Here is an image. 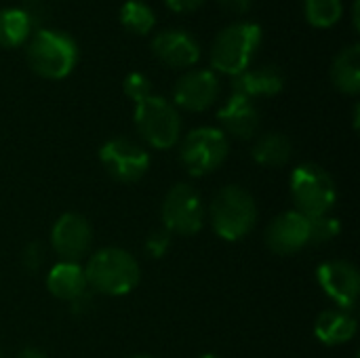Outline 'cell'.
Here are the masks:
<instances>
[{"label":"cell","instance_id":"6da1fadb","mask_svg":"<svg viewBox=\"0 0 360 358\" xmlns=\"http://www.w3.org/2000/svg\"><path fill=\"white\" fill-rule=\"evenodd\" d=\"M139 276L141 272L137 260L129 251L118 247H108L97 251L84 268L86 287H91L101 295H112V298L131 293L137 287Z\"/></svg>","mask_w":360,"mask_h":358},{"label":"cell","instance_id":"7a4b0ae2","mask_svg":"<svg viewBox=\"0 0 360 358\" xmlns=\"http://www.w3.org/2000/svg\"><path fill=\"white\" fill-rule=\"evenodd\" d=\"M262 44V27L251 21L232 23L217 34L211 46V65L213 70L238 76L249 70L257 49Z\"/></svg>","mask_w":360,"mask_h":358},{"label":"cell","instance_id":"3957f363","mask_svg":"<svg viewBox=\"0 0 360 358\" xmlns=\"http://www.w3.org/2000/svg\"><path fill=\"white\" fill-rule=\"evenodd\" d=\"M257 222V207L253 196L240 186L221 188L211 203V226L224 241L245 238Z\"/></svg>","mask_w":360,"mask_h":358},{"label":"cell","instance_id":"277c9868","mask_svg":"<svg viewBox=\"0 0 360 358\" xmlns=\"http://www.w3.org/2000/svg\"><path fill=\"white\" fill-rule=\"evenodd\" d=\"M25 55H27L30 68L38 76L59 80V78H65L74 70L76 59H78V49H76V42L63 32L38 30L30 38Z\"/></svg>","mask_w":360,"mask_h":358},{"label":"cell","instance_id":"5b68a950","mask_svg":"<svg viewBox=\"0 0 360 358\" xmlns=\"http://www.w3.org/2000/svg\"><path fill=\"white\" fill-rule=\"evenodd\" d=\"M291 196L297 211L306 217L329 215L338 200L333 177L319 165L306 162L291 173Z\"/></svg>","mask_w":360,"mask_h":358},{"label":"cell","instance_id":"8992f818","mask_svg":"<svg viewBox=\"0 0 360 358\" xmlns=\"http://www.w3.org/2000/svg\"><path fill=\"white\" fill-rule=\"evenodd\" d=\"M135 127L146 143L156 150H169L179 139L181 118L171 101L150 95L135 103Z\"/></svg>","mask_w":360,"mask_h":358},{"label":"cell","instance_id":"52a82bcc","mask_svg":"<svg viewBox=\"0 0 360 358\" xmlns=\"http://www.w3.org/2000/svg\"><path fill=\"white\" fill-rule=\"evenodd\" d=\"M228 156V139L221 129L198 127L190 131L179 148V160L190 175L202 177L224 165Z\"/></svg>","mask_w":360,"mask_h":358},{"label":"cell","instance_id":"ba28073f","mask_svg":"<svg viewBox=\"0 0 360 358\" xmlns=\"http://www.w3.org/2000/svg\"><path fill=\"white\" fill-rule=\"evenodd\" d=\"M160 215H162L165 230L169 234L192 236L200 232L205 224V205L200 194L192 186L177 184L167 192Z\"/></svg>","mask_w":360,"mask_h":358},{"label":"cell","instance_id":"9c48e42d","mask_svg":"<svg viewBox=\"0 0 360 358\" xmlns=\"http://www.w3.org/2000/svg\"><path fill=\"white\" fill-rule=\"evenodd\" d=\"M99 160L110 177L120 184H135L150 169V154L127 137L105 141L99 150Z\"/></svg>","mask_w":360,"mask_h":358},{"label":"cell","instance_id":"30bf717a","mask_svg":"<svg viewBox=\"0 0 360 358\" xmlns=\"http://www.w3.org/2000/svg\"><path fill=\"white\" fill-rule=\"evenodd\" d=\"M93 230L80 213H63L51 230V247L61 262H78L91 249Z\"/></svg>","mask_w":360,"mask_h":358},{"label":"cell","instance_id":"8fae6325","mask_svg":"<svg viewBox=\"0 0 360 358\" xmlns=\"http://www.w3.org/2000/svg\"><path fill=\"white\" fill-rule=\"evenodd\" d=\"M316 279H319L321 289H323V291H325L342 310L354 308L360 289V276L354 264L344 262V260L327 262V264L319 266Z\"/></svg>","mask_w":360,"mask_h":358},{"label":"cell","instance_id":"7c38bea8","mask_svg":"<svg viewBox=\"0 0 360 358\" xmlns=\"http://www.w3.org/2000/svg\"><path fill=\"white\" fill-rule=\"evenodd\" d=\"M219 78L211 70H192L186 72L173 89L175 103L190 112H202L215 103L219 97Z\"/></svg>","mask_w":360,"mask_h":358},{"label":"cell","instance_id":"4fadbf2b","mask_svg":"<svg viewBox=\"0 0 360 358\" xmlns=\"http://www.w3.org/2000/svg\"><path fill=\"white\" fill-rule=\"evenodd\" d=\"M310 243V222L300 211H287L270 222L266 245L276 255H293Z\"/></svg>","mask_w":360,"mask_h":358},{"label":"cell","instance_id":"5bb4252c","mask_svg":"<svg viewBox=\"0 0 360 358\" xmlns=\"http://www.w3.org/2000/svg\"><path fill=\"white\" fill-rule=\"evenodd\" d=\"M152 51L169 68H190L200 59V44L181 30L158 32L152 38Z\"/></svg>","mask_w":360,"mask_h":358},{"label":"cell","instance_id":"9a60e30c","mask_svg":"<svg viewBox=\"0 0 360 358\" xmlns=\"http://www.w3.org/2000/svg\"><path fill=\"white\" fill-rule=\"evenodd\" d=\"M217 118L226 129V133H230L236 139H251L259 129V112L253 99L238 93L230 95L226 106L219 110Z\"/></svg>","mask_w":360,"mask_h":358},{"label":"cell","instance_id":"2e32d148","mask_svg":"<svg viewBox=\"0 0 360 358\" xmlns=\"http://www.w3.org/2000/svg\"><path fill=\"white\" fill-rule=\"evenodd\" d=\"M285 87V76L276 65H259L245 70L232 80V93L253 97H272L278 95Z\"/></svg>","mask_w":360,"mask_h":358},{"label":"cell","instance_id":"e0dca14e","mask_svg":"<svg viewBox=\"0 0 360 358\" xmlns=\"http://www.w3.org/2000/svg\"><path fill=\"white\" fill-rule=\"evenodd\" d=\"M46 289L57 300L76 302L86 293L84 268H80L78 262H59L46 274Z\"/></svg>","mask_w":360,"mask_h":358},{"label":"cell","instance_id":"ac0fdd59","mask_svg":"<svg viewBox=\"0 0 360 358\" xmlns=\"http://www.w3.org/2000/svg\"><path fill=\"white\" fill-rule=\"evenodd\" d=\"M356 319L350 310H325L314 323V335L327 346H342L356 335Z\"/></svg>","mask_w":360,"mask_h":358},{"label":"cell","instance_id":"d6986e66","mask_svg":"<svg viewBox=\"0 0 360 358\" xmlns=\"http://www.w3.org/2000/svg\"><path fill=\"white\" fill-rule=\"evenodd\" d=\"M331 80L338 91L356 95L360 91V44H350L338 53L331 65Z\"/></svg>","mask_w":360,"mask_h":358},{"label":"cell","instance_id":"ffe728a7","mask_svg":"<svg viewBox=\"0 0 360 358\" xmlns=\"http://www.w3.org/2000/svg\"><path fill=\"white\" fill-rule=\"evenodd\" d=\"M293 146L283 133H268L253 146V160L262 167H283L289 162Z\"/></svg>","mask_w":360,"mask_h":358},{"label":"cell","instance_id":"44dd1931","mask_svg":"<svg viewBox=\"0 0 360 358\" xmlns=\"http://www.w3.org/2000/svg\"><path fill=\"white\" fill-rule=\"evenodd\" d=\"M32 21L23 8H2L0 11V46H19L30 38Z\"/></svg>","mask_w":360,"mask_h":358},{"label":"cell","instance_id":"7402d4cb","mask_svg":"<svg viewBox=\"0 0 360 358\" xmlns=\"http://www.w3.org/2000/svg\"><path fill=\"white\" fill-rule=\"evenodd\" d=\"M120 21L127 30L135 34H148L156 25L154 11L141 0H127L120 8Z\"/></svg>","mask_w":360,"mask_h":358},{"label":"cell","instance_id":"603a6c76","mask_svg":"<svg viewBox=\"0 0 360 358\" xmlns=\"http://www.w3.org/2000/svg\"><path fill=\"white\" fill-rule=\"evenodd\" d=\"M304 13L314 27H331L342 19L344 4L342 0H304Z\"/></svg>","mask_w":360,"mask_h":358},{"label":"cell","instance_id":"cb8c5ba5","mask_svg":"<svg viewBox=\"0 0 360 358\" xmlns=\"http://www.w3.org/2000/svg\"><path fill=\"white\" fill-rule=\"evenodd\" d=\"M310 222V243H329L340 234V222L331 215L308 217Z\"/></svg>","mask_w":360,"mask_h":358},{"label":"cell","instance_id":"d4e9b609","mask_svg":"<svg viewBox=\"0 0 360 358\" xmlns=\"http://www.w3.org/2000/svg\"><path fill=\"white\" fill-rule=\"evenodd\" d=\"M124 93H127V97L129 99H133L135 103H139V101H143L146 97H150L152 95V82H150V78L146 76V74H141V72H131L127 78H124Z\"/></svg>","mask_w":360,"mask_h":358},{"label":"cell","instance_id":"484cf974","mask_svg":"<svg viewBox=\"0 0 360 358\" xmlns=\"http://www.w3.org/2000/svg\"><path fill=\"white\" fill-rule=\"evenodd\" d=\"M169 245H171V234H169L167 230H165V232H154V234H150V238L146 241V251H148V255H152V257H162V255L167 253Z\"/></svg>","mask_w":360,"mask_h":358},{"label":"cell","instance_id":"4316f807","mask_svg":"<svg viewBox=\"0 0 360 358\" xmlns=\"http://www.w3.org/2000/svg\"><path fill=\"white\" fill-rule=\"evenodd\" d=\"M23 266L30 270V272H36L42 262H44V247L42 243H30L25 249H23V257H21Z\"/></svg>","mask_w":360,"mask_h":358},{"label":"cell","instance_id":"83f0119b","mask_svg":"<svg viewBox=\"0 0 360 358\" xmlns=\"http://www.w3.org/2000/svg\"><path fill=\"white\" fill-rule=\"evenodd\" d=\"M205 0H165V4L175 11V13H190V11H196Z\"/></svg>","mask_w":360,"mask_h":358},{"label":"cell","instance_id":"f1b7e54d","mask_svg":"<svg viewBox=\"0 0 360 358\" xmlns=\"http://www.w3.org/2000/svg\"><path fill=\"white\" fill-rule=\"evenodd\" d=\"M219 4L234 15H245L251 11V0H219Z\"/></svg>","mask_w":360,"mask_h":358},{"label":"cell","instance_id":"f546056e","mask_svg":"<svg viewBox=\"0 0 360 358\" xmlns=\"http://www.w3.org/2000/svg\"><path fill=\"white\" fill-rule=\"evenodd\" d=\"M17 358H46L40 350H36V348H25V350H21L19 352V357Z\"/></svg>","mask_w":360,"mask_h":358},{"label":"cell","instance_id":"4dcf8cb0","mask_svg":"<svg viewBox=\"0 0 360 358\" xmlns=\"http://www.w3.org/2000/svg\"><path fill=\"white\" fill-rule=\"evenodd\" d=\"M359 4L360 0H354V4H352V25H354V30H359Z\"/></svg>","mask_w":360,"mask_h":358},{"label":"cell","instance_id":"1f68e13d","mask_svg":"<svg viewBox=\"0 0 360 358\" xmlns=\"http://www.w3.org/2000/svg\"><path fill=\"white\" fill-rule=\"evenodd\" d=\"M131 358H154V357H150V354H135V357H131Z\"/></svg>","mask_w":360,"mask_h":358},{"label":"cell","instance_id":"d6a6232c","mask_svg":"<svg viewBox=\"0 0 360 358\" xmlns=\"http://www.w3.org/2000/svg\"><path fill=\"white\" fill-rule=\"evenodd\" d=\"M200 358H217V357H213V354H205V357H200Z\"/></svg>","mask_w":360,"mask_h":358}]
</instances>
